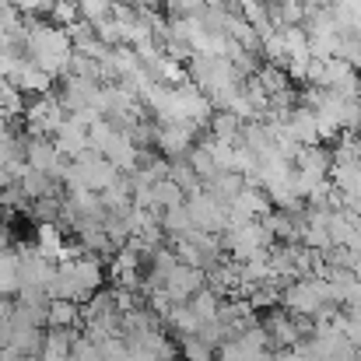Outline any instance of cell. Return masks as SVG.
<instances>
[{"instance_id":"1","label":"cell","mask_w":361,"mask_h":361,"mask_svg":"<svg viewBox=\"0 0 361 361\" xmlns=\"http://www.w3.org/2000/svg\"><path fill=\"white\" fill-rule=\"evenodd\" d=\"M106 288V263L99 256H67L56 263L53 270V281H49V298H63V302H74V305H85L92 302L99 291Z\"/></svg>"},{"instance_id":"2","label":"cell","mask_w":361,"mask_h":361,"mask_svg":"<svg viewBox=\"0 0 361 361\" xmlns=\"http://www.w3.org/2000/svg\"><path fill=\"white\" fill-rule=\"evenodd\" d=\"M71 56H74V46H71V39H67L63 28H56L49 21H28L25 60H32L35 67H42L49 78H63Z\"/></svg>"},{"instance_id":"3","label":"cell","mask_w":361,"mask_h":361,"mask_svg":"<svg viewBox=\"0 0 361 361\" xmlns=\"http://www.w3.org/2000/svg\"><path fill=\"white\" fill-rule=\"evenodd\" d=\"M326 305H334V302H330V288L323 277H302V281L281 284V309L298 319H316Z\"/></svg>"},{"instance_id":"4","label":"cell","mask_w":361,"mask_h":361,"mask_svg":"<svg viewBox=\"0 0 361 361\" xmlns=\"http://www.w3.org/2000/svg\"><path fill=\"white\" fill-rule=\"evenodd\" d=\"M267 341H270V351H291L298 348L309 334H312V319H298L284 309H270L263 319H259Z\"/></svg>"},{"instance_id":"5","label":"cell","mask_w":361,"mask_h":361,"mask_svg":"<svg viewBox=\"0 0 361 361\" xmlns=\"http://www.w3.org/2000/svg\"><path fill=\"white\" fill-rule=\"evenodd\" d=\"M274 245L270 239V232L259 225V221H245V225H232L225 235H221V249H225V256L228 259H235V263H245L249 256H256V252H267Z\"/></svg>"},{"instance_id":"6","label":"cell","mask_w":361,"mask_h":361,"mask_svg":"<svg viewBox=\"0 0 361 361\" xmlns=\"http://www.w3.org/2000/svg\"><path fill=\"white\" fill-rule=\"evenodd\" d=\"M186 211H190L197 232H207V235H225L228 225H232V221H228V204L214 200L204 186L186 197Z\"/></svg>"},{"instance_id":"7","label":"cell","mask_w":361,"mask_h":361,"mask_svg":"<svg viewBox=\"0 0 361 361\" xmlns=\"http://www.w3.org/2000/svg\"><path fill=\"white\" fill-rule=\"evenodd\" d=\"M25 133L28 137H53L60 130V123L67 120L63 106L56 102V95H39V99H28L25 102Z\"/></svg>"},{"instance_id":"8","label":"cell","mask_w":361,"mask_h":361,"mask_svg":"<svg viewBox=\"0 0 361 361\" xmlns=\"http://www.w3.org/2000/svg\"><path fill=\"white\" fill-rule=\"evenodd\" d=\"M25 165L32 172L56 179V183H63V172H67V158L56 151L53 137H28L25 133Z\"/></svg>"},{"instance_id":"9","label":"cell","mask_w":361,"mask_h":361,"mask_svg":"<svg viewBox=\"0 0 361 361\" xmlns=\"http://www.w3.org/2000/svg\"><path fill=\"white\" fill-rule=\"evenodd\" d=\"M200 288H207V274L197 270V267H186V263H176V270L161 281V291L165 298L176 305V302H190Z\"/></svg>"},{"instance_id":"10","label":"cell","mask_w":361,"mask_h":361,"mask_svg":"<svg viewBox=\"0 0 361 361\" xmlns=\"http://www.w3.org/2000/svg\"><path fill=\"white\" fill-rule=\"evenodd\" d=\"M7 81H11L25 99H39V95H49V92H53V81H56V78H49L42 67H35L32 60H25V56H21V60L11 67Z\"/></svg>"},{"instance_id":"11","label":"cell","mask_w":361,"mask_h":361,"mask_svg":"<svg viewBox=\"0 0 361 361\" xmlns=\"http://www.w3.org/2000/svg\"><path fill=\"white\" fill-rule=\"evenodd\" d=\"M53 144H56V151H60L67 161H74V158H81L85 151H92V147H88V126H81L74 116H67V120L60 123V130L53 133Z\"/></svg>"},{"instance_id":"12","label":"cell","mask_w":361,"mask_h":361,"mask_svg":"<svg viewBox=\"0 0 361 361\" xmlns=\"http://www.w3.org/2000/svg\"><path fill=\"white\" fill-rule=\"evenodd\" d=\"M284 126H288V133H291V140L298 144V147H312V144H319V133H316V113L309 109V106H295L288 116H284Z\"/></svg>"},{"instance_id":"13","label":"cell","mask_w":361,"mask_h":361,"mask_svg":"<svg viewBox=\"0 0 361 361\" xmlns=\"http://www.w3.org/2000/svg\"><path fill=\"white\" fill-rule=\"evenodd\" d=\"M46 330H81V305L49 298L46 305Z\"/></svg>"},{"instance_id":"14","label":"cell","mask_w":361,"mask_h":361,"mask_svg":"<svg viewBox=\"0 0 361 361\" xmlns=\"http://www.w3.org/2000/svg\"><path fill=\"white\" fill-rule=\"evenodd\" d=\"M281 32V46H284V63H309V35L302 25H288V28H277Z\"/></svg>"},{"instance_id":"15","label":"cell","mask_w":361,"mask_h":361,"mask_svg":"<svg viewBox=\"0 0 361 361\" xmlns=\"http://www.w3.org/2000/svg\"><path fill=\"white\" fill-rule=\"evenodd\" d=\"M161 323L176 334V337H190V334H200V319L193 316V309H190V302H176V305H169V312L161 316Z\"/></svg>"},{"instance_id":"16","label":"cell","mask_w":361,"mask_h":361,"mask_svg":"<svg viewBox=\"0 0 361 361\" xmlns=\"http://www.w3.org/2000/svg\"><path fill=\"white\" fill-rule=\"evenodd\" d=\"M18 288H21V259H18V249H7L0 252V295L14 298Z\"/></svg>"},{"instance_id":"17","label":"cell","mask_w":361,"mask_h":361,"mask_svg":"<svg viewBox=\"0 0 361 361\" xmlns=\"http://www.w3.org/2000/svg\"><path fill=\"white\" fill-rule=\"evenodd\" d=\"M214 344L204 341L200 334H190V337H179V358L183 361H214Z\"/></svg>"},{"instance_id":"18","label":"cell","mask_w":361,"mask_h":361,"mask_svg":"<svg viewBox=\"0 0 361 361\" xmlns=\"http://www.w3.org/2000/svg\"><path fill=\"white\" fill-rule=\"evenodd\" d=\"M256 78V85L267 92V95H277V92H284L291 81H288V74H284V67H274V63H259V71L252 74Z\"/></svg>"},{"instance_id":"19","label":"cell","mask_w":361,"mask_h":361,"mask_svg":"<svg viewBox=\"0 0 361 361\" xmlns=\"http://www.w3.org/2000/svg\"><path fill=\"white\" fill-rule=\"evenodd\" d=\"M190 309H193V316L200 319V326L204 323H211L214 316H218V309H221V298L211 291V288H200L193 298H190Z\"/></svg>"},{"instance_id":"20","label":"cell","mask_w":361,"mask_h":361,"mask_svg":"<svg viewBox=\"0 0 361 361\" xmlns=\"http://www.w3.org/2000/svg\"><path fill=\"white\" fill-rule=\"evenodd\" d=\"M337 60H344V63H351L355 71H361V28H348V32H341Z\"/></svg>"},{"instance_id":"21","label":"cell","mask_w":361,"mask_h":361,"mask_svg":"<svg viewBox=\"0 0 361 361\" xmlns=\"http://www.w3.org/2000/svg\"><path fill=\"white\" fill-rule=\"evenodd\" d=\"M46 14H49V25H56V28H71L74 21H81L78 0H53Z\"/></svg>"},{"instance_id":"22","label":"cell","mask_w":361,"mask_h":361,"mask_svg":"<svg viewBox=\"0 0 361 361\" xmlns=\"http://www.w3.org/2000/svg\"><path fill=\"white\" fill-rule=\"evenodd\" d=\"M25 102H28V99H25L11 81H0V113H4L7 120H11V116H21V113H25Z\"/></svg>"},{"instance_id":"23","label":"cell","mask_w":361,"mask_h":361,"mask_svg":"<svg viewBox=\"0 0 361 361\" xmlns=\"http://www.w3.org/2000/svg\"><path fill=\"white\" fill-rule=\"evenodd\" d=\"M113 4L116 0H78V11H81V21L88 25H99L113 14Z\"/></svg>"},{"instance_id":"24","label":"cell","mask_w":361,"mask_h":361,"mask_svg":"<svg viewBox=\"0 0 361 361\" xmlns=\"http://www.w3.org/2000/svg\"><path fill=\"white\" fill-rule=\"evenodd\" d=\"M0 361H32V358H25V355H18L14 348H0Z\"/></svg>"},{"instance_id":"25","label":"cell","mask_w":361,"mask_h":361,"mask_svg":"<svg viewBox=\"0 0 361 361\" xmlns=\"http://www.w3.org/2000/svg\"><path fill=\"white\" fill-rule=\"evenodd\" d=\"M116 4H130V7H144L147 0H116Z\"/></svg>"},{"instance_id":"26","label":"cell","mask_w":361,"mask_h":361,"mask_svg":"<svg viewBox=\"0 0 361 361\" xmlns=\"http://www.w3.org/2000/svg\"><path fill=\"white\" fill-rule=\"evenodd\" d=\"M277 7H288V4H302V0H274Z\"/></svg>"},{"instance_id":"27","label":"cell","mask_w":361,"mask_h":361,"mask_svg":"<svg viewBox=\"0 0 361 361\" xmlns=\"http://www.w3.org/2000/svg\"><path fill=\"white\" fill-rule=\"evenodd\" d=\"M355 351H358V361H361V348H355Z\"/></svg>"}]
</instances>
